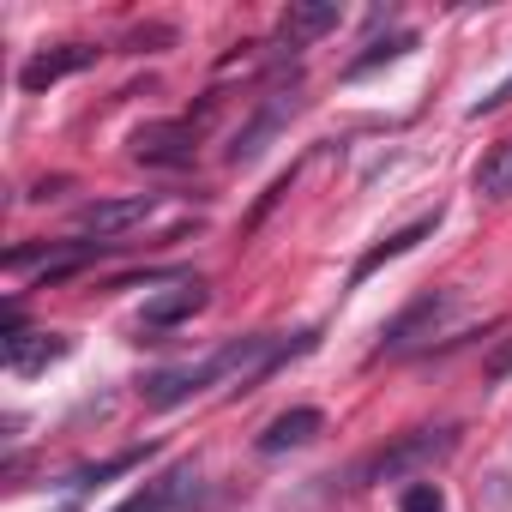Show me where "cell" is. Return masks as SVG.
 I'll list each match as a JSON object with an SVG mask.
<instances>
[{"mask_svg":"<svg viewBox=\"0 0 512 512\" xmlns=\"http://www.w3.org/2000/svg\"><path fill=\"white\" fill-rule=\"evenodd\" d=\"M302 350H314V338H302V344H284V338H272V332H260V338H229L223 350H211V356H199V362H181V368H157L139 392H145V404L151 410H175V404H187V398H199L205 386H253L260 374H272L284 356H302Z\"/></svg>","mask_w":512,"mask_h":512,"instance_id":"1","label":"cell"},{"mask_svg":"<svg viewBox=\"0 0 512 512\" xmlns=\"http://www.w3.org/2000/svg\"><path fill=\"white\" fill-rule=\"evenodd\" d=\"M452 446H458V428H422V434H404V440L380 446L374 458H362V464L350 470V482H356V488H368V482H404V476L428 470L434 458H446Z\"/></svg>","mask_w":512,"mask_h":512,"instance_id":"2","label":"cell"},{"mask_svg":"<svg viewBox=\"0 0 512 512\" xmlns=\"http://www.w3.org/2000/svg\"><path fill=\"white\" fill-rule=\"evenodd\" d=\"M199 506H205V476H199V464H175L169 476L145 482L121 512H199Z\"/></svg>","mask_w":512,"mask_h":512,"instance_id":"3","label":"cell"},{"mask_svg":"<svg viewBox=\"0 0 512 512\" xmlns=\"http://www.w3.org/2000/svg\"><path fill=\"white\" fill-rule=\"evenodd\" d=\"M157 211V193H127V199H97V205H85L79 211V229L85 235H97V241H109V247H121L145 217Z\"/></svg>","mask_w":512,"mask_h":512,"instance_id":"4","label":"cell"},{"mask_svg":"<svg viewBox=\"0 0 512 512\" xmlns=\"http://www.w3.org/2000/svg\"><path fill=\"white\" fill-rule=\"evenodd\" d=\"M296 109H302V97H296V91H272L260 109H253V121L229 139V163H260V157H266V145L278 139V127H284Z\"/></svg>","mask_w":512,"mask_h":512,"instance_id":"5","label":"cell"},{"mask_svg":"<svg viewBox=\"0 0 512 512\" xmlns=\"http://www.w3.org/2000/svg\"><path fill=\"white\" fill-rule=\"evenodd\" d=\"M0 350H7V368H13V374H37V368L61 362V356L73 350V338H61V332H25V326H19V308H7Z\"/></svg>","mask_w":512,"mask_h":512,"instance_id":"6","label":"cell"},{"mask_svg":"<svg viewBox=\"0 0 512 512\" xmlns=\"http://www.w3.org/2000/svg\"><path fill=\"white\" fill-rule=\"evenodd\" d=\"M193 145H199V127L193 121H145L133 133V157L139 163H163V169L193 163Z\"/></svg>","mask_w":512,"mask_h":512,"instance_id":"7","label":"cell"},{"mask_svg":"<svg viewBox=\"0 0 512 512\" xmlns=\"http://www.w3.org/2000/svg\"><path fill=\"white\" fill-rule=\"evenodd\" d=\"M458 314V296L452 290H440V296H422L410 314H398L392 326H386V356H404V350H416L422 338H434L446 320Z\"/></svg>","mask_w":512,"mask_h":512,"instance_id":"8","label":"cell"},{"mask_svg":"<svg viewBox=\"0 0 512 512\" xmlns=\"http://www.w3.org/2000/svg\"><path fill=\"white\" fill-rule=\"evenodd\" d=\"M97 55H103L97 43H61V49H43V55H31V61L19 67V85H25V91H49V85L73 79V73H85Z\"/></svg>","mask_w":512,"mask_h":512,"instance_id":"9","label":"cell"},{"mask_svg":"<svg viewBox=\"0 0 512 512\" xmlns=\"http://www.w3.org/2000/svg\"><path fill=\"white\" fill-rule=\"evenodd\" d=\"M199 308H205V284H199V278H181L169 296H151V302H145V326L163 332V326H181V320L199 314Z\"/></svg>","mask_w":512,"mask_h":512,"instance_id":"10","label":"cell"},{"mask_svg":"<svg viewBox=\"0 0 512 512\" xmlns=\"http://www.w3.org/2000/svg\"><path fill=\"white\" fill-rule=\"evenodd\" d=\"M320 428H326V416L320 410H284L266 434H260V452H290V446H308V440H320Z\"/></svg>","mask_w":512,"mask_h":512,"instance_id":"11","label":"cell"},{"mask_svg":"<svg viewBox=\"0 0 512 512\" xmlns=\"http://www.w3.org/2000/svg\"><path fill=\"white\" fill-rule=\"evenodd\" d=\"M434 229H440V205H434V211H422V217H416L410 229H398V235H386V241H380V247L368 253V260L356 266V278H350V284H362V278H374V272H380L386 260H398V253H410V247H416L422 235H434Z\"/></svg>","mask_w":512,"mask_h":512,"instance_id":"12","label":"cell"},{"mask_svg":"<svg viewBox=\"0 0 512 512\" xmlns=\"http://www.w3.org/2000/svg\"><path fill=\"white\" fill-rule=\"evenodd\" d=\"M326 31H338V7H290V13L278 19V37H284L290 49H308V43L326 37Z\"/></svg>","mask_w":512,"mask_h":512,"instance_id":"13","label":"cell"},{"mask_svg":"<svg viewBox=\"0 0 512 512\" xmlns=\"http://www.w3.org/2000/svg\"><path fill=\"white\" fill-rule=\"evenodd\" d=\"M410 49H416V37H410V31H398V37H386V43H368V55H356L344 79H368L374 67H386V61H398V55H410Z\"/></svg>","mask_w":512,"mask_h":512,"instance_id":"14","label":"cell"},{"mask_svg":"<svg viewBox=\"0 0 512 512\" xmlns=\"http://www.w3.org/2000/svg\"><path fill=\"white\" fill-rule=\"evenodd\" d=\"M476 187H482L488 199H512V139L494 145V157L476 169Z\"/></svg>","mask_w":512,"mask_h":512,"instance_id":"15","label":"cell"},{"mask_svg":"<svg viewBox=\"0 0 512 512\" xmlns=\"http://www.w3.org/2000/svg\"><path fill=\"white\" fill-rule=\"evenodd\" d=\"M145 458H151V446H133V452H121V458H109V464L73 470V476H67V488H91V482H109V476H121V470H133V464H145Z\"/></svg>","mask_w":512,"mask_h":512,"instance_id":"16","label":"cell"},{"mask_svg":"<svg viewBox=\"0 0 512 512\" xmlns=\"http://www.w3.org/2000/svg\"><path fill=\"white\" fill-rule=\"evenodd\" d=\"M398 512H446V494H440V482H410V488L398 494Z\"/></svg>","mask_w":512,"mask_h":512,"instance_id":"17","label":"cell"}]
</instances>
